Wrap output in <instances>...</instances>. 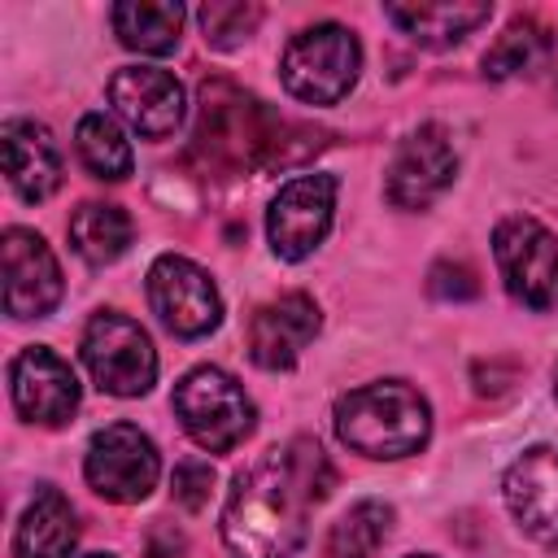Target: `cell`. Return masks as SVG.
I'll list each match as a JSON object with an SVG mask.
<instances>
[{
	"label": "cell",
	"mask_w": 558,
	"mask_h": 558,
	"mask_svg": "<svg viewBox=\"0 0 558 558\" xmlns=\"http://www.w3.org/2000/svg\"><path fill=\"white\" fill-rule=\"evenodd\" d=\"M554 397H558V371H554Z\"/></svg>",
	"instance_id": "cell-29"
},
{
	"label": "cell",
	"mask_w": 558,
	"mask_h": 558,
	"mask_svg": "<svg viewBox=\"0 0 558 558\" xmlns=\"http://www.w3.org/2000/svg\"><path fill=\"white\" fill-rule=\"evenodd\" d=\"M336 436L362 458H410L432 436V405L405 379H375L336 401Z\"/></svg>",
	"instance_id": "cell-3"
},
{
	"label": "cell",
	"mask_w": 558,
	"mask_h": 558,
	"mask_svg": "<svg viewBox=\"0 0 558 558\" xmlns=\"http://www.w3.org/2000/svg\"><path fill=\"white\" fill-rule=\"evenodd\" d=\"M331 214H336V179L331 174H301V179L283 183L266 209V235H270L275 257H283V262L310 257L327 240Z\"/></svg>",
	"instance_id": "cell-10"
},
{
	"label": "cell",
	"mask_w": 558,
	"mask_h": 558,
	"mask_svg": "<svg viewBox=\"0 0 558 558\" xmlns=\"http://www.w3.org/2000/svg\"><path fill=\"white\" fill-rule=\"evenodd\" d=\"M410 558H436V554H410Z\"/></svg>",
	"instance_id": "cell-30"
},
{
	"label": "cell",
	"mask_w": 558,
	"mask_h": 558,
	"mask_svg": "<svg viewBox=\"0 0 558 558\" xmlns=\"http://www.w3.org/2000/svg\"><path fill=\"white\" fill-rule=\"evenodd\" d=\"M432 292L445 296V301H471L480 292V283H475L471 266H462V262H436L432 266Z\"/></svg>",
	"instance_id": "cell-27"
},
{
	"label": "cell",
	"mask_w": 558,
	"mask_h": 558,
	"mask_svg": "<svg viewBox=\"0 0 558 558\" xmlns=\"http://www.w3.org/2000/svg\"><path fill=\"white\" fill-rule=\"evenodd\" d=\"M501 493L514 523L532 541L558 549V445H536L514 458L501 480Z\"/></svg>",
	"instance_id": "cell-14"
},
{
	"label": "cell",
	"mask_w": 558,
	"mask_h": 558,
	"mask_svg": "<svg viewBox=\"0 0 558 558\" xmlns=\"http://www.w3.org/2000/svg\"><path fill=\"white\" fill-rule=\"evenodd\" d=\"M78 545L74 506L57 488H39L13 532V558H70Z\"/></svg>",
	"instance_id": "cell-19"
},
{
	"label": "cell",
	"mask_w": 558,
	"mask_h": 558,
	"mask_svg": "<svg viewBox=\"0 0 558 558\" xmlns=\"http://www.w3.org/2000/svg\"><path fill=\"white\" fill-rule=\"evenodd\" d=\"M493 257L506 292L527 310L558 305V240L527 214H510L493 231Z\"/></svg>",
	"instance_id": "cell-7"
},
{
	"label": "cell",
	"mask_w": 558,
	"mask_h": 558,
	"mask_svg": "<svg viewBox=\"0 0 558 558\" xmlns=\"http://www.w3.org/2000/svg\"><path fill=\"white\" fill-rule=\"evenodd\" d=\"M554 57V39L536 17H514L497 44L484 52V74L488 78H514V74H536Z\"/></svg>",
	"instance_id": "cell-22"
},
{
	"label": "cell",
	"mask_w": 558,
	"mask_h": 558,
	"mask_svg": "<svg viewBox=\"0 0 558 558\" xmlns=\"http://www.w3.org/2000/svg\"><path fill=\"white\" fill-rule=\"evenodd\" d=\"M131 218L126 209L118 205H105V201H87L70 214V244L83 262L92 266H109L118 262L126 248H131Z\"/></svg>",
	"instance_id": "cell-20"
},
{
	"label": "cell",
	"mask_w": 558,
	"mask_h": 558,
	"mask_svg": "<svg viewBox=\"0 0 558 558\" xmlns=\"http://www.w3.org/2000/svg\"><path fill=\"white\" fill-rule=\"evenodd\" d=\"M9 388H13L17 414L39 427H61L78 410V379H74L70 362L44 344H31L13 357Z\"/></svg>",
	"instance_id": "cell-13"
},
{
	"label": "cell",
	"mask_w": 558,
	"mask_h": 558,
	"mask_svg": "<svg viewBox=\"0 0 558 558\" xmlns=\"http://www.w3.org/2000/svg\"><path fill=\"white\" fill-rule=\"evenodd\" d=\"M65 283L44 235L26 227L4 231V310L13 318H44L57 310Z\"/></svg>",
	"instance_id": "cell-12"
},
{
	"label": "cell",
	"mask_w": 558,
	"mask_h": 558,
	"mask_svg": "<svg viewBox=\"0 0 558 558\" xmlns=\"http://www.w3.org/2000/svg\"><path fill=\"white\" fill-rule=\"evenodd\" d=\"M305 126L283 122L275 109H266L257 96L227 78L201 83V109L192 131V157L205 166V174H240V170H275L292 166L305 153L292 148V135Z\"/></svg>",
	"instance_id": "cell-2"
},
{
	"label": "cell",
	"mask_w": 558,
	"mask_h": 558,
	"mask_svg": "<svg viewBox=\"0 0 558 558\" xmlns=\"http://www.w3.org/2000/svg\"><path fill=\"white\" fill-rule=\"evenodd\" d=\"M183 432L209 449V453H227L235 449L253 423H257V410L248 401V392L218 366H196L187 371L179 384H174V397H170Z\"/></svg>",
	"instance_id": "cell-5"
},
{
	"label": "cell",
	"mask_w": 558,
	"mask_h": 558,
	"mask_svg": "<svg viewBox=\"0 0 558 558\" xmlns=\"http://www.w3.org/2000/svg\"><path fill=\"white\" fill-rule=\"evenodd\" d=\"M196 22L205 31V44L227 52V48H240L257 31L262 9L248 4V0H209V4L196 9Z\"/></svg>",
	"instance_id": "cell-25"
},
{
	"label": "cell",
	"mask_w": 558,
	"mask_h": 558,
	"mask_svg": "<svg viewBox=\"0 0 558 558\" xmlns=\"http://www.w3.org/2000/svg\"><path fill=\"white\" fill-rule=\"evenodd\" d=\"M109 105L144 135L166 140L183 122V87L170 70L157 65H126L109 78Z\"/></svg>",
	"instance_id": "cell-15"
},
{
	"label": "cell",
	"mask_w": 558,
	"mask_h": 558,
	"mask_svg": "<svg viewBox=\"0 0 558 558\" xmlns=\"http://www.w3.org/2000/svg\"><path fill=\"white\" fill-rule=\"evenodd\" d=\"M458 174V153L453 140L440 122H423L418 131H410L388 166V201L397 209H427L432 201H440L449 192Z\"/></svg>",
	"instance_id": "cell-11"
},
{
	"label": "cell",
	"mask_w": 558,
	"mask_h": 558,
	"mask_svg": "<svg viewBox=\"0 0 558 558\" xmlns=\"http://www.w3.org/2000/svg\"><path fill=\"white\" fill-rule=\"evenodd\" d=\"M209 488H214V466H209V462L187 458V462H179V466H174L170 493H174V501H179V506L201 510V506L209 501Z\"/></svg>",
	"instance_id": "cell-26"
},
{
	"label": "cell",
	"mask_w": 558,
	"mask_h": 558,
	"mask_svg": "<svg viewBox=\"0 0 558 558\" xmlns=\"http://www.w3.org/2000/svg\"><path fill=\"white\" fill-rule=\"evenodd\" d=\"M87 558H113V554H87Z\"/></svg>",
	"instance_id": "cell-28"
},
{
	"label": "cell",
	"mask_w": 558,
	"mask_h": 558,
	"mask_svg": "<svg viewBox=\"0 0 558 558\" xmlns=\"http://www.w3.org/2000/svg\"><path fill=\"white\" fill-rule=\"evenodd\" d=\"M113 31L131 52H174L179 31H183V9L179 4H157V0H126L113 4Z\"/></svg>",
	"instance_id": "cell-21"
},
{
	"label": "cell",
	"mask_w": 558,
	"mask_h": 558,
	"mask_svg": "<svg viewBox=\"0 0 558 558\" xmlns=\"http://www.w3.org/2000/svg\"><path fill=\"white\" fill-rule=\"evenodd\" d=\"M392 532V506L379 497H366L357 506H349L331 532H327V554L331 558H371Z\"/></svg>",
	"instance_id": "cell-23"
},
{
	"label": "cell",
	"mask_w": 558,
	"mask_h": 558,
	"mask_svg": "<svg viewBox=\"0 0 558 558\" xmlns=\"http://www.w3.org/2000/svg\"><path fill=\"white\" fill-rule=\"evenodd\" d=\"M336 471L318 440L292 436L244 466L222 506V541L235 558H292L305 545L310 510L331 493Z\"/></svg>",
	"instance_id": "cell-1"
},
{
	"label": "cell",
	"mask_w": 558,
	"mask_h": 558,
	"mask_svg": "<svg viewBox=\"0 0 558 558\" xmlns=\"http://www.w3.org/2000/svg\"><path fill=\"white\" fill-rule=\"evenodd\" d=\"M388 22L410 35L423 48H453L471 31H480L493 17V4H466V0H423V4H388Z\"/></svg>",
	"instance_id": "cell-18"
},
{
	"label": "cell",
	"mask_w": 558,
	"mask_h": 558,
	"mask_svg": "<svg viewBox=\"0 0 558 558\" xmlns=\"http://www.w3.org/2000/svg\"><path fill=\"white\" fill-rule=\"evenodd\" d=\"M4 148V174L22 201H48L61 187V148L52 131L35 118H9L0 131Z\"/></svg>",
	"instance_id": "cell-17"
},
{
	"label": "cell",
	"mask_w": 558,
	"mask_h": 558,
	"mask_svg": "<svg viewBox=\"0 0 558 558\" xmlns=\"http://www.w3.org/2000/svg\"><path fill=\"white\" fill-rule=\"evenodd\" d=\"M318 305L305 292H283L253 310L248 318V357L262 371H288L301 349L318 336Z\"/></svg>",
	"instance_id": "cell-16"
},
{
	"label": "cell",
	"mask_w": 558,
	"mask_h": 558,
	"mask_svg": "<svg viewBox=\"0 0 558 558\" xmlns=\"http://www.w3.org/2000/svg\"><path fill=\"white\" fill-rule=\"evenodd\" d=\"M148 305L166 323V331H174L183 340L209 336L222 318V301H218L214 279L179 253H166L148 266Z\"/></svg>",
	"instance_id": "cell-9"
},
{
	"label": "cell",
	"mask_w": 558,
	"mask_h": 558,
	"mask_svg": "<svg viewBox=\"0 0 558 558\" xmlns=\"http://www.w3.org/2000/svg\"><path fill=\"white\" fill-rule=\"evenodd\" d=\"M74 144H78L83 166H87L96 179H126L131 166H135L126 135H122L118 122L105 118V113H83V118H78V131H74Z\"/></svg>",
	"instance_id": "cell-24"
},
{
	"label": "cell",
	"mask_w": 558,
	"mask_h": 558,
	"mask_svg": "<svg viewBox=\"0 0 558 558\" xmlns=\"http://www.w3.org/2000/svg\"><path fill=\"white\" fill-rule=\"evenodd\" d=\"M362 70V48L357 35L340 22H318L305 26L301 35L288 39L279 57V78L283 87L305 100V105H336L353 92Z\"/></svg>",
	"instance_id": "cell-4"
},
{
	"label": "cell",
	"mask_w": 558,
	"mask_h": 558,
	"mask_svg": "<svg viewBox=\"0 0 558 558\" xmlns=\"http://www.w3.org/2000/svg\"><path fill=\"white\" fill-rule=\"evenodd\" d=\"M83 362H87L96 388L109 397H140L157 379V349H153L148 331L118 310L92 314V323L83 331Z\"/></svg>",
	"instance_id": "cell-6"
},
{
	"label": "cell",
	"mask_w": 558,
	"mask_h": 558,
	"mask_svg": "<svg viewBox=\"0 0 558 558\" xmlns=\"http://www.w3.org/2000/svg\"><path fill=\"white\" fill-rule=\"evenodd\" d=\"M83 475L92 493H100L105 501L131 506L153 493L161 475V458H157V445L135 423H109L87 440Z\"/></svg>",
	"instance_id": "cell-8"
}]
</instances>
